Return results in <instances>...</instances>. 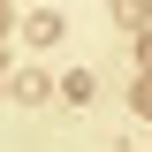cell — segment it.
Returning <instances> with one entry per match:
<instances>
[{"label":"cell","instance_id":"obj_1","mask_svg":"<svg viewBox=\"0 0 152 152\" xmlns=\"http://www.w3.org/2000/svg\"><path fill=\"white\" fill-rule=\"evenodd\" d=\"M61 31H69V23H61L53 8H38V15L23 23V38H31V46H61Z\"/></svg>","mask_w":152,"mask_h":152},{"label":"cell","instance_id":"obj_2","mask_svg":"<svg viewBox=\"0 0 152 152\" xmlns=\"http://www.w3.org/2000/svg\"><path fill=\"white\" fill-rule=\"evenodd\" d=\"M61 99H69V107H84V99H91V76L76 69V76H61Z\"/></svg>","mask_w":152,"mask_h":152},{"label":"cell","instance_id":"obj_3","mask_svg":"<svg viewBox=\"0 0 152 152\" xmlns=\"http://www.w3.org/2000/svg\"><path fill=\"white\" fill-rule=\"evenodd\" d=\"M137 107H145V114H152V76H145V84H137Z\"/></svg>","mask_w":152,"mask_h":152},{"label":"cell","instance_id":"obj_4","mask_svg":"<svg viewBox=\"0 0 152 152\" xmlns=\"http://www.w3.org/2000/svg\"><path fill=\"white\" fill-rule=\"evenodd\" d=\"M0 31H8V0H0Z\"/></svg>","mask_w":152,"mask_h":152}]
</instances>
